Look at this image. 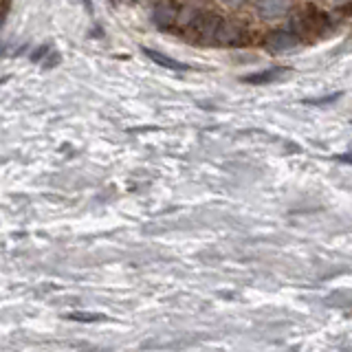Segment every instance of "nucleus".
<instances>
[{"mask_svg": "<svg viewBox=\"0 0 352 352\" xmlns=\"http://www.w3.org/2000/svg\"><path fill=\"white\" fill-rule=\"evenodd\" d=\"M291 29L300 36V40L304 36H326V33L333 29V22L330 18L324 14V11H319L315 7H306L300 14H295L293 20H291Z\"/></svg>", "mask_w": 352, "mask_h": 352, "instance_id": "1", "label": "nucleus"}, {"mask_svg": "<svg viewBox=\"0 0 352 352\" xmlns=\"http://www.w3.org/2000/svg\"><path fill=\"white\" fill-rule=\"evenodd\" d=\"M214 42L223 44V47H242V44L249 42V31L242 25H238V22L223 20V25L216 31Z\"/></svg>", "mask_w": 352, "mask_h": 352, "instance_id": "2", "label": "nucleus"}, {"mask_svg": "<svg viewBox=\"0 0 352 352\" xmlns=\"http://www.w3.org/2000/svg\"><path fill=\"white\" fill-rule=\"evenodd\" d=\"M297 44H300V36H297L293 29H275V31L267 33V38H264V47L275 53L291 51L297 47Z\"/></svg>", "mask_w": 352, "mask_h": 352, "instance_id": "3", "label": "nucleus"}, {"mask_svg": "<svg viewBox=\"0 0 352 352\" xmlns=\"http://www.w3.org/2000/svg\"><path fill=\"white\" fill-rule=\"evenodd\" d=\"M293 7V0H256L253 9L256 14L264 20H278L286 16Z\"/></svg>", "mask_w": 352, "mask_h": 352, "instance_id": "4", "label": "nucleus"}, {"mask_svg": "<svg viewBox=\"0 0 352 352\" xmlns=\"http://www.w3.org/2000/svg\"><path fill=\"white\" fill-rule=\"evenodd\" d=\"M223 25V18L216 16V14H201L192 20V31L196 33L201 40H212L216 38V31L218 27Z\"/></svg>", "mask_w": 352, "mask_h": 352, "instance_id": "5", "label": "nucleus"}, {"mask_svg": "<svg viewBox=\"0 0 352 352\" xmlns=\"http://www.w3.org/2000/svg\"><path fill=\"white\" fill-rule=\"evenodd\" d=\"M176 18H179V7L174 5V0H161V3L154 7V22L161 29H172Z\"/></svg>", "mask_w": 352, "mask_h": 352, "instance_id": "6", "label": "nucleus"}, {"mask_svg": "<svg viewBox=\"0 0 352 352\" xmlns=\"http://www.w3.org/2000/svg\"><path fill=\"white\" fill-rule=\"evenodd\" d=\"M286 73V69H269V71H260V73H253V75H245L242 77V82L245 84H273L275 80H280V77Z\"/></svg>", "mask_w": 352, "mask_h": 352, "instance_id": "7", "label": "nucleus"}, {"mask_svg": "<svg viewBox=\"0 0 352 352\" xmlns=\"http://www.w3.org/2000/svg\"><path fill=\"white\" fill-rule=\"evenodd\" d=\"M146 55L152 62H157L159 66H165V69H172V71H185L187 69V64H183L179 60H172L170 55L157 53V51H152V49H146Z\"/></svg>", "mask_w": 352, "mask_h": 352, "instance_id": "8", "label": "nucleus"}, {"mask_svg": "<svg viewBox=\"0 0 352 352\" xmlns=\"http://www.w3.org/2000/svg\"><path fill=\"white\" fill-rule=\"evenodd\" d=\"M333 99H339V93H333V95L322 97V99H306V104H330Z\"/></svg>", "mask_w": 352, "mask_h": 352, "instance_id": "9", "label": "nucleus"}, {"mask_svg": "<svg viewBox=\"0 0 352 352\" xmlns=\"http://www.w3.org/2000/svg\"><path fill=\"white\" fill-rule=\"evenodd\" d=\"M223 3H225L227 7H234V9H236V7H242V5H245L247 0H223Z\"/></svg>", "mask_w": 352, "mask_h": 352, "instance_id": "10", "label": "nucleus"}, {"mask_svg": "<svg viewBox=\"0 0 352 352\" xmlns=\"http://www.w3.org/2000/svg\"><path fill=\"white\" fill-rule=\"evenodd\" d=\"M330 3H335V5H339V7H341V5H346V3H350V0H330Z\"/></svg>", "mask_w": 352, "mask_h": 352, "instance_id": "11", "label": "nucleus"}, {"mask_svg": "<svg viewBox=\"0 0 352 352\" xmlns=\"http://www.w3.org/2000/svg\"><path fill=\"white\" fill-rule=\"evenodd\" d=\"M341 161H352V157H339Z\"/></svg>", "mask_w": 352, "mask_h": 352, "instance_id": "12", "label": "nucleus"}]
</instances>
